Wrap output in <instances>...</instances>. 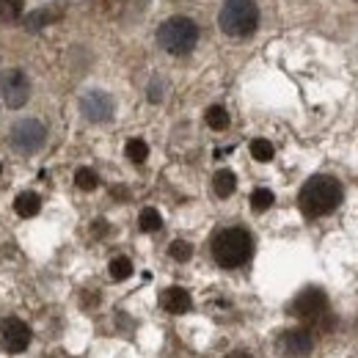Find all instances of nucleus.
Wrapping results in <instances>:
<instances>
[{
	"instance_id": "1",
	"label": "nucleus",
	"mask_w": 358,
	"mask_h": 358,
	"mask_svg": "<svg viewBox=\"0 0 358 358\" xmlns=\"http://www.w3.org/2000/svg\"><path fill=\"white\" fill-rule=\"evenodd\" d=\"M342 204V185L334 177H312L303 187H301V196H298V207L303 215L309 218H320V215H328L334 213L336 207Z\"/></svg>"
},
{
	"instance_id": "2",
	"label": "nucleus",
	"mask_w": 358,
	"mask_h": 358,
	"mask_svg": "<svg viewBox=\"0 0 358 358\" xmlns=\"http://www.w3.org/2000/svg\"><path fill=\"white\" fill-rule=\"evenodd\" d=\"M254 254V240L245 229L231 226V229H221L213 237V257L221 268H240L251 259Z\"/></svg>"
},
{
	"instance_id": "3",
	"label": "nucleus",
	"mask_w": 358,
	"mask_h": 358,
	"mask_svg": "<svg viewBox=\"0 0 358 358\" xmlns=\"http://www.w3.org/2000/svg\"><path fill=\"white\" fill-rule=\"evenodd\" d=\"M218 25L226 36L245 39L259 25V8L254 0H226L221 14H218Z\"/></svg>"
},
{
	"instance_id": "4",
	"label": "nucleus",
	"mask_w": 358,
	"mask_h": 358,
	"mask_svg": "<svg viewBox=\"0 0 358 358\" xmlns=\"http://www.w3.org/2000/svg\"><path fill=\"white\" fill-rule=\"evenodd\" d=\"M157 42L171 55H187L199 42V25L190 17H171L157 28Z\"/></svg>"
},
{
	"instance_id": "5",
	"label": "nucleus",
	"mask_w": 358,
	"mask_h": 358,
	"mask_svg": "<svg viewBox=\"0 0 358 358\" xmlns=\"http://www.w3.org/2000/svg\"><path fill=\"white\" fill-rule=\"evenodd\" d=\"M11 146L17 149V152H22V155H34V152H39L42 146H45L47 141V130L42 122H36V119H22V122H17L14 127H11Z\"/></svg>"
},
{
	"instance_id": "6",
	"label": "nucleus",
	"mask_w": 358,
	"mask_h": 358,
	"mask_svg": "<svg viewBox=\"0 0 358 358\" xmlns=\"http://www.w3.org/2000/svg\"><path fill=\"white\" fill-rule=\"evenodd\" d=\"M0 96H3V102H6L8 108H14V110L28 102V96H31V83H28V78H25L22 69H8V72L0 78Z\"/></svg>"
},
{
	"instance_id": "7",
	"label": "nucleus",
	"mask_w": 358,
	"mask_h": 358,
	"mask_svg": "<svg viewBox=\"0 0 358 358\" xmlns=\"http://www.w3.org/2000/svg\"><path fill=\"white\" fill-rule=\"evenodd\" d=\"M325 312H328V298H325L322 289H314V287L303 289L292 303V314L303 322H320L325 317Z\"/></svg>"
},
{
	"instance_id": "8",
	"label": "nucleus",
	"mask_w": 358,
	"mask_h": 358,
	"mask_svg": "<svg viewBox=\"0 0 358 358\" xmlns=\"http://www.w3.org/2000/svg\"><path fill=\"white\" fill-rule=\"evenodd\" d=\"M31 345V328L20 317L0 320V348L8 353H22Z\"/></svg>"
},
{
	"instance_id": "9",
	"label": "nucleus",
	"mask_w": 358,
	"mask_h": 358,
	"mask_svg": "<svg viewBox=\"0 0 358 358\" xmlns=\"http://www.w3.org/2000/svg\"><path fill=\"white\" fill-rule=\"evenodd\" d=\"M312 348H314L312 334L303 331V328L284 331L281 339H278V350H281V356H287V358H306L312 353Z\"/></svg>"
},
{
	"instance_id": "10",
	"label": "nucleus",
	"mask_w": 358,
	"mask_h": 358,
	"mask_svg": "<svg viewBox=\"0 0 358 358\" xmlns=\"http://www.w3.org/2000/svg\"><path fill=\"white\" fill-rule=\"evenodd\" d=\"M80 108H83V116H86L89 122H108V119L113 116V102H110V96L102 94V91L86 94L83 102H80Z\"/></svg>"
},
{
	"instance_id": "11",
	"label": "nucleus",
	"mask_w": 358,
	"mask_h": 358,
	"mask_svg": "<svg viewBox=\"0 0 358 358\" xmlns=\"http://www.w3.org/2000/svg\"><path fill=\"white\" fill-rule=\"evenodd\" d=\"M160 303H163L166 312H171V314L190 312V295H187V289H182V287H169V289L160 295Z\"/></svg>"
},
{
	"instance_id": "12",
	"label": "nucleus",
	"mask_w": 358,
	"mask_h": 358,
	"mask_svg": "<svg viewBox=\"0 0 358 358\" xmlns=\"http://www.w3.org/2000/svg\"><path fill=\"white\" fill-rule=\"evenodd\" d=\"M14 210H17V215L20 218H34L39 210H42V199L36 196V193H20L17 199H14Z\"/></svg>"
},
{
	"instance_id": "13",
	"label": "nucleus",
	"mask_w": 358,
	"mask_h": 358,
	"mask_svg": "<svg viewBox=\"0 0 358 358\" xmlns=\"http://www.w3.org/2000/svg\"><path fill=\"white\" fill-rule=\"evenodd\" d=\"M234 187H237V177H234L229 169H221V171H215V177H213V190H215V196H221V199H229V196L234 193Z\"/></svg>"
},
{
	"instance_id": "14",
	"label": "nucleus",
	"mask_w": 358,
	"mask_h": 358,
	"mask_svg": "<svg viewBox=\"0 0 358 358\" xmlns=\"http://www.w3.org/2000/svg\"><path fill=\"white\" fill-rule=\"evenodd\" d=\"M52 20H58V11H55L52 6H45V8L31 11V17L25 20V28H28V31H42V28L50 25Z\"/></svg>"
},
{
	"instance_id": "15",
	"label": "nucleus",
	"mask_w": 358,
	"mask_h": 358,
	"mask_svg": "<svg viewBox=\"0 0 358 358\" xmlns=\"http://www.w3.org/2000/svg\"><path fill=\"white\" fill-rule=\"evenodd\" d=\"M138 226H141V231H157L163 226V218H160V213L155 207H146V210H141Z\"/></svg>"
},
{
	"instance_id": "16",
	"label": "nucleus",
	"mask_w": 358,
	"mask_h": 358,
	"mask_svg": "<svg viewBox=\"0 0 358 358\" xmlns=\"http://www.w3.org/2000/svg\"><path fill=\"white\" fill-rule=\"evenodd\" d=\"M207 124L213 127V130H226L229 127V113H226V108H221V105H213L210 110H207Z\"/></svg>"
},
{
	"instance_id": "17",
	"label": "nucleus",
	"mask_w": 358,
	"mask_h": 358,
	"mask_svg": "<svg viewBox=\"0 0 358 358\" xmlns=\"http://www.w3.org/2000/svg\"><path fill=\"white\" fill-rule=\"evenodd\" d=\"M124 152H127V157H130L133 163H143V160L149 157V146H146V141H141V138H133V141H127Z\"/></svg>"
},
{
	"instance_id": "18",
	"label": "nucleus",
	"mask_w": 358,
	"mask_h": 358,
	"mask_svg": "<svg viewBox=\"0 0 358 358\" xmlns=\"http://www.w3.org/2000/svg\"><path fill=\"white\" fill-rule=\"evenodd\" d=\"M110 275L116 278V281H124V278H130L133 275V262L127 259V257H116V259H110Z\"/></svg>"
},
{
	"instance_id": "19",
	"label": "nucleus",
	"mask_w": 358,
	"mask_h": 358,
	"mask_svg": "<svg viewBox=\"0 0 358 358\" xmlns=\"http://www.w3.org/2000/svg\"><path fill=\"white\" fill-rule=\"evenodd\" d=\"M251 155H254V160H259V163H268L273 160V143L265 141V138H257V141H251Z\"/></svg>"
},
{
	"instance_id": "20",
	"label": "nucleus",
	"mask_w": 358,
	"mask_h": 358,
	"mask_svg": "<svg viewBox=\"0 0 358 358\" xmlns=\"http://www.w3.org/2000/svg\"><path fill=\"white\" fill-rule=\"evenodd\" d=\"M273 193H270L268 187H257L254 193H251V207L257 210V213H265V210H270L273 207Z\"/></svg>"
},
{
	"instance_id": "21",
	"label": "nucleus",
	"mask_w": 358,
	"mask_h": 358,
	"mask_svg": "<svg viewBox=\"0 0 358 358\" xmlns=\"http://www.w3.org/2000/svg\"><path fill=\"white\" fill-rule=\"evenodd\" d=\"M75 185H78L80 190H94V187L99 185V177H96V171H91V169H78V171H75Z\"/></svg>"
},
{
	"instance_id": "22",
	"label": "nucleus",
	"mask_w": 358,
	"mask_h": 358,
	"mask_svg": "<svg viewBox=\"0 0 358 358\" xmlns=\"http://www.w3.org/2000/svg\"><path fill=\"white\" fill-rule=\"evenodd\" d=\"M169 254H171V259H177V262H187V259L193 257V245L185 243V240H174V243L169 245Z\"/></svg>"
},
{
	"instance_id": "23",
	"label": "nucleus",
	"mask_w": 358,
	"mask_h": 358,
	"mask_svg": "<svg viewBox=\"0 0 358 358\" xmlns=\"http://www.w3.org/2000/svg\"><path fill=\"white\" fill-rule=\"evenodd\" d=\"M22 14V0H0V17L3 20H20Z\"/></svg>"
},
{
	"instance_id": "24",
	"label": "nucleus",
	"mask_w": 358,
	"mask_h": 358,
	"mask_svg": "<svg viewBox=\"0 0 358 358\" xmlns=\"http://www.w3.org/2000/svg\"><path fill=\"white\" fill-rule=\"evenodd\" d=\"M226 358H254V356H248V353H229Z\"/></svg>"
},
{
	"instance_id": "25",
	"label": "nucleus",
	"mask_w": 358,
	"mask_h": 358,
	"mask_svg": "<svg viewBox=\"0 0 358 358\" xmlns=\"http://www.w3.org/2000/svg\"><path fill=\"white\" fill-rule=\"evenodd\" d=\"M0 171H3V166H0Z\"/></svg>"
}]
</instances>
